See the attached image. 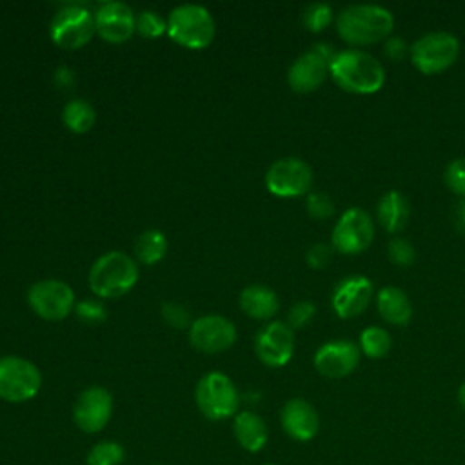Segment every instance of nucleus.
Returning <instances> with one entry per match:
<instances>
[{
  "mask_svg": "<svg viewBox=\"0 0 465 465\" xmlns=\"http://www.w3.org/2000/svg\"><path fill=\"white\" fill-rule=\"evenodd\" d=\"M136 262L120 251L102 254L89 269V287L100 298L124 296L136 285Z\"/></svg>",
  "mask_w": 465,
  "mask_h": 465,
  "instance_id": "nucleus-3",
  "label": "nucleus"
},
{
  "mask_svg": "<svg viewBox=\"0 0 465 465\" xmlns=\"http://www.w3.org/2000/svg\"><path fill=\"white\" fill-rule=\"evenodd\" d=\"M113 416V396L100 385L84 389L73 405V421L85 434H96L105 429Z\"/></svg>",
  "mask_w": 465,
  "mask_h": 465,
  "instance_id": "nucleus-13",
  "label": "nucleus"
},
{
  "mask_svg": "<svg viewBox=\"0 0 465 465\" xmlns=\"http://www.w3.org/2000/svg\"><path fill=\"white\" fill-rule=\"evenodd\" d=\"M372 294L374 285L367 276L351 274L340 280L332 289L331 305L340 318H354L367 309Z\"/></svg>",
  "mask_w": 465,
  "mask_h": 465,
  "instance_id": "nucleus-17",
  "label": "nucleus"
},
{
  "mask_svg": "<svg viewBox=\"0 0 465 465\" xmlns=\"http://www.w3.org/2000/svg\"><path fill=\"white\" fill-rule=\"evenodd\" d=\"M456 222H458V227L465 232V198H461V202L458 203V209H456Z\"/></svg>",
  "mask_w": 465,
  "mask_h": 465,
  "instance_id": "nucleus-39",
  "label": "nucleus"
},
{
  "mask_svg": "<svg viewBox=\"0 0 465 465\" xmlns=\"http://www.w3.org/2000/svg\"><path fill=\"white\" fill-rule=\"evenodd\" d=\"M358 347L369 358H383L392 349V338L387 329L380 325H369L360 332Z\"/></svg>",
  "mask_w": 465,
  "mask_h": 465,
  "instance_id": "nucleus-26",
  "label": "nucleus"
},
{
  "mask_svg": "<svg viewBox=\"0 0 465 465\" xmlns=\"http://www.w3.org/2000/svg\"><path fill=\"white\" fill-rule=\"evenodd\" d=\"M336 51L327 42H316L305 49L287 71L289 85L298 93H311L318 89L329 74L331 62Z\"/></svg>",
  "mask_w": 465,
  "mask_h": 465,
  "instance_id": "nucleus-8",
  "label": "nucleus"
},
{
  "mask_svg": "<svg viewBox=\"0 0 465 465\" xmlns=\"http://www.w3.org/2000/svg\"><path fill=\"white\" fill-rule=\"evenodd\" d=\"M167 252V238L160 229H145L134 242V254L140 262L158 263Z\"/></svg>",
  "mask_w": 465,
  "mask_h": 465,
  "instance_id": "nucleus-25",
  "label": "nucleus"
},
{
  "mask_svg": "<svg viewBox=\"0 0 465 465\" xmlns=\"http://www.w3.org/2000/svg\"><path fill=\"white\" fill-rule=\"evenodd\" d=\"M232 434L247 452H260L269 440V430L262 416L252 411H238L232 418Z\"/></svg>",
  "mask_w": 465,
  "mask_h": 465,
  "instance_id": "nucleus-20",
  "label": "nucleus"
},
{
  "mask_svg": "<svg viewBox=\"0 0 465 465\" xmlns=\"http://www.w3.org/2000/svg\"><path fill=\"white\" fill-rule=\"evenodd\" d=\"M167 35L187 49H203L214 38L213 15L198 4L176 5L167 16Z\"/></svg>",
  "mask_w": 465,
  "mask_h": 465,
  "instance_id": "nucleus-5",
  "label": "nucleus"
},
{
  "mask_svg": "<svg viewBox=\"0 0 465 465\" xmlns=\"http://www.w3.org/2000/svg\"><path fill=\"white\" fill-rule=\"evenodd\" d=\"M302 20H303V25L309 31L318 33V31L325 29L334 20V13H332L331 4H327V2H312V4H309L303 9Z\"/></svg>",
  "mask_w": 465,
  "mask_h": 465,
  "instance_id": "nucleus-28",
  "label": "nucleus"
},
{
  "mask_svg": "<svg viewBox=\"0 0 465 465\" xmlns=\"http://www.w3.org/2000/svg\"><path fill=\"white\" fill-rule=\"evenodd\" d=\"M307 213L316 220H327L334 214V200L322 191H312L307 194Z\"/></svg>",
  "mask_w": 465,
  "mask_h": 465,
  "instance_id": "nucleus-31",
  "label": "nucleus"
},
{
  "mask_svg": "<svg viewBox=\"0 0 465 465\" xmlns=\"http://www.w3.org/2000/svg\"><path fill=\"white\" fill-rule=\"evenodd\" d=\"M460 54V40L449 31H429L411 44L409 56L412 65L425 73L434 74L450 67Z\"/></svg>",
  "mask_w": 465,
  "mask_h": 465,
  "instance_id": "nucleus-6",
  "label": "nucleus"
},
{
  "mask_svg": "<svg viewBox=\"0 0 465 465\" xmlns=\"http://www.w3.org/2000/svg\"><path fill=\"white\" fill-rule=\"evenodd\" d=\"M360 356L358 343L351 340H331L316 349L312 363L325 378H345L358 367Z\"/></svg>",
  "mask_w": 465,
  "mask_h": 465,
  "instance_id": "nucleus-16",
  "label": "nucleus"
},
{
  "mask_svg": "<svg viewBox=\"0 0 465 465\" xmlns=\"http://www.w3.org/2000/svg\"><path fill=\"white\" fill-rule=\"evenodd\" d=\"M458 401H460V407L465 411V381L458 389Z\"/></svg>",
  "mask_w": 465,
  "mask_h": 465,
  "instance_id": "nucleus-40",
  "label": "nucleus"
},
{
  "mask_svg": "<svg viewBox=\"0 0 465 465\" xmlns=\"http://www.w3.org/2000/svg\"><path fill=\"white\" fill-rule=\"evenodd\" d=\"M387 256L394 265L409 267L416 260V249L411 240L403 236H396L387 243Z\"/></svg>",
  "mask_w": 465,
  "mask_h": 465,
  "instance_id": "nucleus-30",
  "label": "nucleus"
},
{
  "mask_svg": "<svg viewBox=\"0 0 465 465\" xmlns=\"http://www.w3.org/2000/svg\"><path fill=\"white\" fill-rule=\"evenodd\" d=\"M374 240V220L361 207H351L341 213L332 227L331 245L343 254H358Z\"/></svg>",
  "mask_w": 465,
  "mask_h": 465,
  "instance_id": "nucleus-11",
  "label": "nucleus"
},
{
  "mask_svg": "<svg viewBox=\"0 0 465 465\" xmlns=\"http://www.w3.org/2000/svg\"><path fill=\"white\" fill-rule=\"evenodd\" d=\"M283 432L294 441H309L320 430V416L312 403L303 398H291L280 412Z\"/></svg>",
  "mask_w": 465,
  "mask_h": 465,
  "instance_id": "nucleus-19",
  "label": "nucleus"
},
{
  "mask_svg": "<svg viewBox=\"0 0 465 465\" xmlns=\"http://www.w3.org/2000/svg\"><path fill=\"white\" fill-rule=\"evenodd\" d=\"M378 314L392 325H407L412 318V303L398 285H385L376 294Z\"/></svg>",
  "mask_w": 465,
  "mask_h": 465,
  "instance_id": "nucleus-21",
  "label": "nucleus"
},
{
  "mask_svg": "<svg viewBox=\"0 0 465 465\" xmlns=\"http://www.w3.org/2000/svg\"><path fill=\"white\" fill-rule=\"evenodd\" d=\"M194 400L200 412L211 421L234 418L240 407V392L236 385L220 371H211L200 378L194 389Z\"/></svg>",
  "mask_w": 465,
  "mask_h": 465,
  "instance_id": "nucleus-4",
  "label": "nucleus"
},
{
  "mask_svg": "<svg viewBox=\"0 0 465 465\" xmlns=\"http://www.w3.org/2000/svg\"><path fill=\"white\" fill-rule=\"evenodd\" d=\"M316 314V305L309 300H300L296 302L291 309H289V314H287V323L294 329H300L303 325H307Z\"/></svg>",
  "mask_w": 465,
  "mask_h": 465,
  "instance_id": "nucleus-35",
  "label": "nucleus"
},
{
  "mask_svg": "<svg viewBox=\"0 0 465 465\" xmlns=\"http://www.w3.org/2000/svg\"><path fill=\"white\" fill-rule=\"evenodd\" d=\"M42 387L38 367L22 356L0 358V400L24 403L33 400Z\"/></svg>",
  "mask_w": 465,
  "mask_h": 465,
  "instance_id": "nucleus-7",
  "label": "nucleus"
},
{
  "mask_svg": "<svg viewBox=\"0 0 465 465\" xmlns=\"http://www.w3.org/2000/svg\"><path fill=\"white\" fill-rule=\"evenodd\" d=\"M94 25L105 42L122 44L136 31V15L124 2H104L94 11Z\"/></svg>",
  "mask_w": 465,
  "mask_h": 465,
  "instance_id": "nucleus-18",
  "label": "nucleus"
},
{
  "mask_svg": "<svg viewBox=\"0 0 465 465\" xmlns=\"http://www.w3.org/2000/svg\"><path fill=\"white\" fill-rule=\"evenodd\" d=\"M136 31L145 38H156L167 31V20L151 9L140 11L136 15Z\"/></svg>",
  "mask_w": 465,
  "mask_h": 465,
  "instance_id": "nucleus-29",
  "label": "nucleus"
},
{
  "mask_svg": "<svg viewBox=\"0 0 465 465\" xmlns=\"http://www.w3.org/2000/svg\"><path fill=\"white\" fill-rule=\"evenodd\" d=\"M94 31V15L80 4L58 9L49 25L53 42L62 49H78L85 45L93 38Z\"/></svg>",
  "mask_w": 465,
  "mask_h": 465,
  "instance_id": "nucleus-9",
  "label": "nucleus"
},
{
  "mask_svg": "<svg viewBox=\"0 0 465 465\" xmlns=\"http://www.w3.org/2000/svg\"><path fill=\"white\" fill-rule=\"evenodd\" d=\"M74 312L80 318V322L89 323V325H96L102 323L107 318V309L104 307V303L94 302V300H82L74 305Z\"/></svg>",
  "mask_w": 465,
  "mask_h": 465,
  "instance_id": "nucleus-33",
  "label": "nucleus"
},
{
  "mask_svg": "<svg viewBox=\"0 0 465 465\" xmlns=\"http://www.w3.org/2000/svg\"><path fill=\"white\" fill-rule=\"evenodd\" d=\"M443 180L452 193L465 198V156L456 158L450 163H447Z\"/></svg>",
  "mask_w": 465,
  "mask_h": 465,
  "instance_id": "nucleus-32",
  "label": "nucleus"
},
{
  "mask_svg": "<svg viewBox=\"0 0 465 465\" xmlns=\"http://www.w3.org/2000/svg\"><path fill=\"white\" fill-rule=\"evenodd\" d=\"M125 460V449L114 440H102L94 443L87 456V465H122Z\"/></svg>",
  "mask_w": 465,
  "mask_h": 465,
  "instance_id": "nucleus-27",
  "label": "nucleus"
},
{
  "mask_svg": "<svg viewBox=\"0 0 465 465\" xmlns=\"http://www.w3.org/2000/svg\"><path fill=\"white\" fill-rule=\"evenodd\" d=\"M54 84L62 89H71V85L74 84V74L69 67H58L54 73Z\"/></svg>",
  "mask_w": 465,
  "mask_h": 465,
  "instance_id": "nucleus-38",
  "label": "nucleus"
},
{
  "mask_svg": "<svg viewBox=\"0 0 465 465\" xmlns=\"http://www.w3.org/2000/svg\"><path fill=\"white\" fill-rule=\"evenodd\" d=\"M411 216V205L405 194H401L396 189H391L381 194L376 205V218L380 225L387 232H398L401 231Z\"/></svg>",
  "mask_w": 465,
  "mask_h": 465,
  "instance_id": "nucleus-22",
  "label": "nucleus"
},
{
  "mask_svg": "<svg viewBox=\"0 0 465 465\" xmlns=\"http://www.w3.org/2000/svg\"><path fill=\"white\" fill-rule=\"evenodd\" d=\"M394 15L378 4H351L336 15L338 35L351 45H369L391 36Z\"/></svg>",
  "mask_w": 465,
  "mask_h": 465,
  "instance_id": "nucleus-2",
  "label": "nucleus"
},
{
  "mask_svg": "<svg viewBox=\"0 0 465 465\" xmlns=\"http://www.w3.org/2000/svg\"><path fill=\"white\" fill-rule=\"evenodd\" d=\"M332 249H334L332 245L323 243V242L311 245L305 252L307 265L312 269H323L325 265H329V262L332 258Z\"/></svg>",
  "mask_w": 465,
  "mask_h": 465,
  "instance_id": "nucleus-36",
  "label": "nucleus"
},
{
  "mask_svg": "<svg viewBox=\"0 0 465 465\" xmlns=\"http://www.w3.org/2000/svg\"><path fill=\"white\" fill-rule=\"evenodd\" d=\"M238 302H240V309L254 320H269L276 314L280 307V300L276 292L271 287L262 283L247 285L240 292Z\"/></svg>",
  "mask_w": 465,
  "mask_h": 465,
  "instance_id": "nucleus-23",
  "label": "nucleus"
},
{
  "mask_svg": "<svg viewBox=\"0 0 465 465\" xmlns=\"http://www.w3.org/2000/svg\"><path fill=\"white\" fill-rule=\"evenodd\" d=\"M329 74L338 87L354 94H372L385 84L381 62L360 47L336 51Z\"/></svg>",
  "mask_w": 465,
  "mask_h": 465,
  "instance_id": "nucleus-1",
  "label": "nucleus"
},
{
  "mask_svg": "<svg viewBox=\"0 0 465 465\" xmlns=\"http://www.w3.org/2000/svg\"><path fill=\"white\" fill-rule=\"evenodd\" d=\"M312 169L298 156H285L271 163L265 173V187L280 198H294L309 194L312 187Z\"/></svg>",
  "mask_w": 465,
  "mask_h": 465,
  "instance_id": "nucleus-10",
  "label": "nucleus"
},
{
  "mask_svg": "<svg viewBox=\"0 0 465 465\" xmlns=\"http://www.w3.org/2000/svg\"><path fill=\"white\" fill-rule=\"evenodd\" d=\"M62 122L73 133H87L96 122V111L87 100L74 98L64 105Z\"/></svg>",
  "mask_w": 465,
  "mask_h": 465,
  "instance_id": "nucleus-24",
  "label": "nucleus"
},
{
  "mask_svg": "<svg viewBox=\"0 0 465 465\" xmlns=\"http://www.w3.org/2000/svg\"><path fill=\"white\" fill-rule=\"evenodd\" d=\"M411 45H407V42L401 36H387L385 44H383V53L387 58L391 60H403L409 54Z\"/></svg>",
  "mask_w": 465,
  "mask_h": 465,
  "instance_id": "nucleus-37",
  "label": "nucleus"
},
{
  "mask_svg": "<svg viewBox=\"0 0 465 465\" xmlns=\"http://www.w3.org/2000/svg\"><path fill=\"white\" fill-rule=\"evenodd\" d=\"M254 352L267 367H283L294 352V332L285 322L267 323L254 340Z\"/></svg>",
  "mask_w": 465,
  "mask_h": 465,
  "instance_id": "nucleus-15",
  "label": "nucleus"
},
{
  "mask_svg": "<svg viewBox=\"0 0 465 465\" xmlns=\"http://www.w3.org/2000/svg\"><path fill=\"white\" fill-rule=\"evenodd\" d=\"M29 307L42 318L49 322L64 320L74 309V292L73 289L54 278L40 280L33 283L27 291Z\"/></svg>",
  "mask_w": 465,
  "mask_h": 465,
  "instance_id": "nucleus-12",
  "label": "nucleus"
},
{
  "mask_svg": "<svg viewBox=\"0 0 465 465\" xmlns=\"http://www.w3.org/2000/svg\"><path fill=\"white\" fill-rule=\"evenodd\" d=\"M162 316H163V320L169 323V325H173V327H176V329H183V327H191V314H189V311H187V307L185 305H182V303H178V302H165L163 305H162Z\"/></svg>",
  "mask_w": 465,
  "mask_h": 465,
  "instance_id": "nucleus-34",
  "label": "nucleus"
},
{
  "mask_svg": "<svg viewBox=\"0 0 465 465\" xmlns=\"http://www.w3.org/2000/svg\"><path fill=\"white\" fill-rule=\"evenodd\" d=\"M189 341L196 351L216 354L227 351L236 341V327L222 314H203L193 320Z\"/></svg>",
  "mask_w": 465,
  "mask_h": 465,
  "instance_id": "nucleus-14",
  "label": "nucleus"
}]
</instances>
